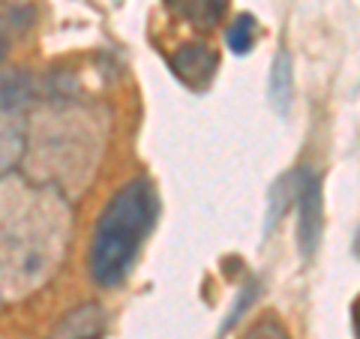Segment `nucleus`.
Masks as SVG:
<instances>
[{"label":"nucleus","mask_w":360,"mask_h":339,"mask_svg":"<svg viewBox=\"0 0 360 339\" xmlns=\"http://www.w3.org/2000/svg\"><path fill=\"white\" fill-rule=\"evenodd\" d=\"M172 72L193 90H205L219 70V54L207 42H186L168 58Z\"/></svg>","instance_id":"7ed1b4c3"},{"label":"nucleus","mask_w":360,"mask_h":339,"mask_svg":"<svg viewBox=\"0 0 360 339\" xmlns=\"http://www.w3.org/2000/svg\"><path fill=\"white\" fill-rule=\"evenodd\" d=\"M270 96H274V105H279V111L288 108L291 99V60L285 51L276 54L274 60V75H270Z\"/></svg>","instance_id":"0eeeda50"},{"label":"nucleus","mask_w":360,"mask_h":339,"mask_svg":"<svg viewBox=\"0 0 360 339\" xmlns=\"http://www.w3.org/2000/svg\"><path fill=\"white\" fill-rule=\"evenodd\" d=\"M156 213H160V201L150 180L135 177L115 192L96 222L94 243H90V276L96 286L111 288L127 279L144 237L153 229Z\"/></svg>","instance_id":"f257e3e1"},{"label":"nucleus","mask_w":360,"mask_h":339,"mask_svg":"<svg viewBox=\"0 0 360 339\" xmlns=\"http://www.w3.org/2000/svg\"><path fill=\"white\" fill-rule=\"evenodd\" d=\"M297 250L303 258H309L319 250L324 231V201H321V180L312 172L300 174L297 184Z\"/></svg>","instance_id":"f03ea898"},{"label":"nucleus","mask_w":360,"mask_h":339,"mask_svg":"<svg viewBox=\"0 0 360 339\" xmlns=\"http://www.w3.org/2000/svg\"><path fill=\"white\" fill-rule=\"evenodd\" d=\"M33 94V82L21 72L0 75V108H18L25 105Z\"/></svg>","instance_id":"423d86ee"},{"label":"nucleus","mask_w":360,"mask_h":339,"mask_svg":"<svg viewBox=\"0 0 360 339\" xmlns=\"http://www.w3.org/2000/svg\"><path fill=\"white\" fill-rule=\"evenodd\" d=\"M255 298H258V282H255V279H250V282H246V286H243V295L238 298V303H234L231 315H229V319L222 321V327H219V336H222V333H229L231 327L240 321V315H243L246 309L252 307V303H255Z\"/></svg>","instance_id":"1a4fd4ad"},{"label":"nucleus","mask_w":360,"mask_h":339,"mask_svg":"<svg viewBox=\"0 0 360 339\" xmlns=\"http://www.w3.org/2000/svg\"><path fill=\"white\" fill-rule=\"evenodd\" d=\"M255 30H258V21L243 13V15L234 18V25L229 27V33H225V42H229V49L234 54H246L255 42Z\"/></svg>","instance_id":"6e6552de"},{"label":"nucleus","mask_w":360,"mask_h":339,"mask_svg":"<svg viewBox=\"0 0 360 339\" xmlns=\"http://www.w3.org/2000/svg\"><path fill=\"white\" fill-rule=\"evenodd\" d=\"M4 54H6V45H4V39H0V60H4Z\"/></svg>","instance_id":"9b49d317"},{"label":"nucleus","mask_w":360,"mask_h":339,"mask_svg":"<svg viewBox=\"0 0 360 339\" xmlns=\"http://www.w3.org/2000/svg\"><path fill=\"white\" fill-rule=\"evenodd\" d=\"M243 339H288V331L276 319H264V321H258Z\"/></svg>","instance_id":"9d476101"},{"label":"nucleus","mask_w":360,"mask_h":339,"mask_svg":"<svg viewBox=\"0 0 360 339\" xmlns=\"http://www.w3.org/2000/svg\"><path fill=\"white\" fill-rule=\"evenodd\" d=\"M105 327H108L105 309L99 303H82V307L70 309L54 324L49 339H103Z\"/></svg>","instance_id":"20e7f679"},{"label":"nucleus","mask_w":360,"mask_h":339,"mask_svg":"<svg viewBox=\"0 0 360 339\" xmlns=\"http://www.w3.org/2000/svg\"><path fill=\"white\" fill-rule=\"evenodd\" d=\"M162 4L174 18L198 30L217 27L225 18V9H229V0H162Z\"/></svg>","instance_id":"39448f33"}]
</instances>
